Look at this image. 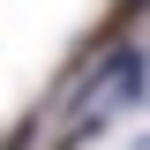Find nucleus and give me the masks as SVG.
I'll list each match as a JSON object with an SVG mask.
<instances>
[{
	"instance_id": "1",
	"label": "nucleus",
	"mask_w": 150,
	"mask_h": 150,
	"mask_svg": "<svg viewBox=\"0 0 150 150\" xmlns=\"http://www.w3.org/2000/svg\"><path fill=\"white\" fill-rule=\"evenodd\" d=\"M143 98H150V53L135 45V38H105L98 60L60 90V105H68L75 120L53 135V150H83L90 135H105L112 120H120L128 105H143Z\"/></svg>"
},
{
	"instance_id": "2",
	"label": "nucleus",
	"mask_w": 150,
	"mask_h": 150,
	"mask_svg": "<svg viewBox=\"0 0 150 150\" xmlns=\"http://www.w3.org/2000/svg\"><path fill=\"white\" fill-rule=\"evenodd\" d=\"M150 15V0H112V38H120V23H143Z\"/></svg>"
},
{
	"instance_id": "3",
	"label": "nucleus",
	"mask_w": 150,
	"mask_h": 150,
	"mask_svg": "<svg viewBox=\"0 0 150 150\" xmlns=\"http://www.w3.org/2000/svg\"><path fill=\"white\" fill-rule=\"evenodd\" d=\"M135 150H150V135H135Z\"/></svg>"
}]
</instances>
